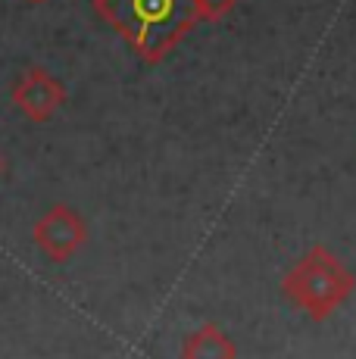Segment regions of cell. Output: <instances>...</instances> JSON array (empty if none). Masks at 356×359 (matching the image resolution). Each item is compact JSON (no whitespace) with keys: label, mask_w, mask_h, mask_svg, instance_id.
<instances>
[{"label":"cell","mask_w":356,"mask_h":359,"mask_svg":"<svg viewBox=\"0 0 356 359\" xmlns=\"http://www.w3.org/2000/svg\"><path fill=\"white\" fill-rule=\"evenodd\" d=\"M13 103L32 122H47L66 103V85L53 79L47 69L32 66L13 85Z\"/></svg>","instance_id":"4"},{"label":"cell","mask_w":356,"mask_h":359,"mask_svg":"<svg viewBox=\"0 0 356 359\" xmlns=\"http://www.w3.org/2000/svg\"><path fill=\"white\" fill-rule=\"evenodd\" d=\"M356 291V275L325 244H313L282 275V294L313 322H325Z\"/></svg>","instance_id":"2"},{"label":"cell","mask_w":356,"mask_h":359,"mask_svg":"<svg viewBox=\"0 0 356 359\" xmlns=\"http://www.w3.org/2000/svg\"><path fill=\"white\" fill-rule=\"evenodd\" d=\"M182 359H238V347L213 322H203L182 344Z\"/></svg>","instance_id":"5"},{"label":"cell","mask_w":356,"mask_h":359,"mask_svg":"<svg viewBox=\"0 0 356 359\" xmlns=\"http://www.w3.org/2000/svg\"><path fill=\"white\" fill-rule=\"evenodd\" d=\"M235 4L238 0H194V10L200 22H219L235 10Z\"/></svg>","instance_id":"6"},{"label":"cell","mask_w":356,"mask_h":359,"mask_svg":"<svg viewBox=\"0 0 356 359\" xmlns=\"http://www.w3.org/2000/svg\"><path fill=\"white\" fill-rule=\"evenodd\" d=\"M29 4H44V0H29Z\"/></svg>","instance_id":"7"},{"label":"cell","mask_w":356,"mask_h":359,"mask_svg":"<svg viewBox=\"0 0 356 359\" xmlns=\"http://www.w3.org/2000/svg\"><path fill=\"white\" fill-rule=\"evenodd\" d=\"M91 6L144 63L166 60L200 22L194 0H91Z\"/></svg>","instance_id":"1"},{"label":"cell","mask_w":356,"mask_h":359,"mask_svg":"<svg viewBox=\"0 0 356 359\" xmlns=\"http://www.w3.org/2000/svg\"><path fill=\"white\" fill-rule=\"evenodd\" d=\"M32 241L50 262H69L88 244V222L69 203H57L35 222Z\"/></svg>","instance_id":"3"}]
</instances>
